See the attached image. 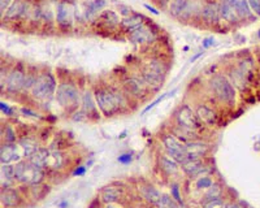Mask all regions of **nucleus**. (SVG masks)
Masks as SVG:
<instances>
[{"label":"nucleus","mask_w":260,"mask_h":208,"mask_svg":"<svg viewBox=\"0 0 260 208\" xmlns=\"http://www.w3.org/2000/svg\"><path fill=\"white\" fill-rule=\"evenodd\" d=\"M15 177L22 183L38 185L43 180V172L42 168L37 167L31 162H19L15 165Z\"/></svg>","instance_id":"obj_1"},{"label":"nucleus","mask_w":260,"mask_h":208,"mask_svg":"<svg viewBox=\"0 0 260 208\" xmlns=\"http://www.w3.org/2000/svg\"><path fill=\"white\" fill-rule=\"evenodd\" d=\"M96 103L104 115L111 116L120 109L121 106V95L113 91L100 89L95 94Z\"/></svg>","instance_id":"obj_2"},{"label":"nucleus","mask_w":260,"mask_h":208,"mask_svg":"<svg viewBox=\"0 0 260 208\" xmlns=\"http://www.w3.org/2000/svg\"><path fill=\"white\" fill-rule=\"evenodd\" d=\"M211 87L215 91L217 97L220 98L223 102L228 103L232 106L235 102V90L226 78L221 77V76H216V77L211 81Z\"/></svg>","instance_id":"obj_3"},{"label":"nucleus","mask_w":260,"mask_h":208,"mask_svg":"<svg viewBox=\"0 0 260 208\" xmlns=\"http://www.w3.org/2000/svg\"><path fill=\"white\" fill-rule=\"evenodd\" d=\"M56 82L55 78L51 75L40 76L39 78L35 80L34 86L31 87V94L35 99H46L51 97L55 91Z\"/></svg>","instance_id":"obj_4"},{"label":"nucleus","mask_w":260,"mask_h":208,"mask_svg":"<svg viewBox=\"0 0 260 208\" xmlns=\"http://www.w3.org/2000/svg\"><path fill=\"white\" fill-rule=\"evenodd\" d=\"M56 98L61 106H73L77 103L80 95H78V90L73 85L61 84L57 87Z\"/></svg>","instance_id":"obj_5"},{"label":"nucleus","mask_w":260,"mask_h":208,"mask_svg":"<svg viewBox=\"0 0 260 208\" xmlns=\"http://www.w3.org/2000/svg\"><path fill=\"white\" fill-rule=\"evenodd\" d=\"M177 120H178L180 126H182L183 129H187V130H194L199 126L197 116L192 113V111L187 106L181 107L178 113H177Z\"/></svg>","instance_id":"obj_6"},{"label":"nucleus","mask_w":260,"mask_h":208,"mask_svg":"<svg viewBox=\"0 0 260 208\" xmlns=\"http://www.w3.org/2000/svg\"><path fill=\"white\" fill-rule=\"evenodd\" d=\"M182 169L186 174H189L191 177H197L199 174L208 172V168L205 167V164H203L201 159L189 160L187 163L182 164Z\"/></svg>","instance_id":"obj_7"},{"label":"nucleus","mask_w":260,"mask_h":208,"mask_svg":"<svg viewBox=\"0 0 260 208\" xmlns=\"http://www.w3.org/2000/svg\"><path fill=\"white\" fill-rule=\"evenodd\" d=\"M185 151L190 160H194V159H201V156L205 155L208 151V146L201 142H191L185 145Z\"/></svg>","instance_id":"obj_8"},{"label":"nucleus","mask_w":260,"mask_h":208,"mask_svg":"<svg viewBox=\"0 0 260 208\" xmlns=\"http://www.w3.org/2000/svg\"><path fill=\"white\" fill-rule=\"evenodd\" d=\"M25 76L20 71H13L7 80V87L10 91H19L25 85Z\"/></svg>","instance_id":"obj_9"},{"label":"nucleus","mask_w":260,"mask_h":208,"mask_svg":"<svg viewBox=\"0 0 260 208\" xmlns=\"http://www.w3.org/2000/svg\"><path fill=\"white\" fill-rule=\"evenodd\" d=\"M0 160L2 164H10V163L19 160V154H17V149L15 145L8 143V145H3L2 150H0Z\"/></svg>","instance_id":"obj_10"},{"label":"nucleus","mask_w":260,"mask_h":208,"mask_svg":"<svg viewBox=\"0 0 260 208\" xmlns=\"http://www.w3.org/2000/svg\"><path fill=\"white\" fill-rule=\"evenodd\" d=\"M26 11V3L24 0H16L11 4V7L8 8V11L6 12V19H16V17H20V16L24 15V12Z\"/></svg>","instance_id":"obj_11"},{"label":"nucleus","mask_w":260,"mask_h":208,"mask_svg":"<svg viewBox=\"0 0 260 208\" xmlns=\"http://www.w3.org/2000/svg\"><path fill=\"white\" fill-rule=\"evenodd\" d=\"M50 151L47 149H38L33 155L29 158V162H31L34 165L39 168L47 167V160H48Z\"/></svg>","instance_id":"obj_12"},{"label":"nucleus","mask_w":260,"mask_h":208,"mask_svg":"<svg viewBox=\"0 0 260 208\" xmlns=\"http://www.w3.org/2000/svg\"><path fill=\"white\" fill-rule=\"evenodd\" d=\"M56 20L57 24L61 26H67L71 21V8L67 3H59L57 12H56Z\"/></svg>","instance_id":"obj_13"},{"label":"nucleus","mask_w":260,"mask_h":208,"mask_svg":"<svg viewBox=\"0 0 260 208\" xmlns=\"http://www.w3.org/2000/svg\"><path fill=\"white\" fill-rule=\"evenodd\" d=\"M130 39L136 43H145V42H151L152 39V33L151 30H149L145 26H141L140 29H137L136 31H133L130 34Z\"/></svg>","instance_id":"obj_14"},{"label":"nucleus","mask_w":260,"mask_h":208,"mask_svg":"<svg viewBox=\"0 0 260 208\" xmlns=\"http://www.w3.org/2000/svg\"><path fill=\"white\" fill-rule=\"evenodd\" d=\"M219 15H220L219 7L214 3L207 4V6L203 7V10H202V17H203L207 22H216L217 20H219Z\"/></svg>","instance_id":"obj_15"},{"label":"nucleus","mask_w":260,"mask_h":208,"mask_svg":"<svg viewBox=\"0 0 260 208\" xmlns=\"http://www.w3.org/2000/svg\"><path fill=\"white\" fill-rule=\"evenodd\" d=\"M20 198L13 189H3L2 190V203L7 207H15L19 204Z\"/></svg>","instance_id":"obj_16"},{"label":"nucleus","mask_w":260,"mask_h":208,"mask_svg":"<svg viewBox=\"0 0 260 208\" xmlns=\"http://www.w3.org/2000/svg\"><path fill=\"white\" fill-rule=\"evenodd\" d=\"M121 25H122V28L126 29L129 33H133V31H136L137 29H140L142 25V16L140 15H133L130 16L129 19H124L122 21H121Z\"/></svg>","instance_id":"obj_17"},{"label":"nucleus","mask_w":260,"mask_h":208,"mask_svg":"<svg viewBox=\"0 0 260 208\" xmlns=\"http://www.w3.org/2000/svg\"><path fill=\"white\" fill-rule=\"evenodd\" d=\"M141 193H142L143 198L147 200V202L152 203V204H158L161 199V194L159 193L155 187L152 186H143L141 187Z\"/></svg>","instance_id":"obj_18"},{"label":"nucleus","mask_w":260,"mask_h":208,"mask_svg":"<svg viewBox=\"0 0 260 208\" xmlns=\"http://www.w3.org/2000/svg\"><path fill=\"white\" fill-rule=\"evenodd\" d=\"M219 11H220L221 17H224V20H226V21L229 22L237 21V19L239 17L238 13L235 12L234 8L226 3H221L220 7H219Z\"/></svg>","instance_id":"obj_19"},{"label":"nucleus","mask_w":260,"mask_h":208,"mask_svg":"<svg viewBox=\"0 0 260 208\" xmlns=\"http://www.w3.org/2000/svg\"><path fill=\"white\" fill-rule=\"evenodd\" d=\"M198 117L201 118L202 121L207 125H214L216 122V113L214 111H211L210 108H207L206 106L199 107L198 108Z\"/></svg>","instance_id":"obj_20"},{"label":"nucleus","mask_w":260,"mask_h":208,"mask_svg":"<svg viewBox=\"0 0 260 208\" xmlns=\"http://www.w3.org/2000/svg\"><path fill=\"white\" fill-rule=\"evenodd\" d=\"M143 78H145V81L147 82L149 85H151V86L154 87H158L160 86V82H161V73H159V72L154 71V69L149 68L146 69L145 73H143Z\"/></svg>","instance_id":"obj_21"},{"label":"nucleus","mask_w":260,"mask_h":208,"mask_svg":"<svg viewBox=\"0 0 260 208\" xmlns=\"http://www.w3.org/2000/svg\"><path fill=\"white\" fill-rule=\"evenodd\" d=\"M164 146L167 147V151H183L185 145H181L173 135H164L163 138Z\"/></svg>","instance_id":"obj_22"},{"label":"nucleus","mask_w":260,"mask_h":208,"mask_svg":"<svg viewBox=\"0 0 260 208\" xmlns=\"http://www.w3.org/2000/svg\"><path fill=\"white\" fill-rule=\"evenodd\" d=\"M104 6H105L104 0H91L90 3L87 4L86 12H85L86 13L87 19H91L93 16H95Z\"/></svg>","instance_id":"obj_23"},{"label":"nucleus","mask_w":260,"mask_h":208,"mask_svg":"<svg viewBox=\"0 0 260 208\" xmlns=\"http://www.w3.org/2000/svg\"><path fill=\"white\" fill-rule=\"evenodd\" d=\"M62 163H64V159H62V155L59 151H50L48 160H47V167L57 169V168L61 167Z\"/></svg>","instance_id":"obj_24"},{"label":"nucleus","mask_w":260,"mask_h":208,"mask_svg":"<svg viewBox=\"0 0 260 208\" xmlns=\"http://www.w3.org/2000/svg\"><path fill=\"white\" fill-rule=\"evenodd\" d=\"M120 198V193L115 187H105L102 191V199L105 203H115Z\"/></svg>","instance_id":"obj_25"},{"label":"nucleus","mask_w":260,"mask_h":208,"mask_svg":"<svg viewBox=\"0 0 260 208\" xmlns=\"http://www.w3.org/2000/svg\"><path fill=\"white\" fill-rule=\"evenodd\" d=\"M160 164H161V169L169 174L176 173L177 169H178V165H177L176 160L167 158V156H163V158H160Z\"/></svg>","instance_id":"obj_26"},{"label":"nucleus","mask_w":260,"mask_h":208,"mask_svg":"<svg viewBox=\"0 0 260 208\" xmlns=\"http://www.w3.org/2000/svg\"><path fill=\"white\" fill-rule=\"evenodd\" d=\"M234 10H235V12L238 13L239 17H248V16H251L248 0H238L237 4H235Z\"/></svg>","instance_id":"obj_27"},{"label":"nucleus","mask_w":260,"mask_h":208,"mask_svg":"<svg viewBox=\"0 0 260 208\" xmlns=\"http://www.w3.org/2000/svg\"><path fill=\"white\" fill-rule=\"evenodd\" d=\"M2 180H6L8 182H12L16 180L15 177V167L10 164H2Z\"/></svg>","instance_id":"obj_28"},{"label":"nucleus","mask_w":260,"mask_h":208,"mask_svg":"<svg viewBox=\"0 0 260 208\" xmlns=\"http://www.w3.org/2000/svg\"><path fill=\"white\" fill-rule=\"evenodd\" d=\"M186 3H187V0H170V13L173 16H178L180 13H182Z\"/></svg>","instance_id":"obj_29"},{"label":"nucleus","mask_w":260,"mask_h":208,"mask_svg":"<svg viewBox=\"0 0 260 208\" xmlns=\"http://www.w3.org/2000/svg\"><path fill=\"white\" fill-rule=\"evenodd\" d=\"M159 208H182V205H180L177 203V200H174L173 198H170L168 195H161L160 202L158 203Z\"/></svg>","instance_id":"obj_30"},{"label":"nucleus","mask_w":260,"mask_h":208,"mask_svg":"<svg viewBox=\"0 0 260 208\" xmlns=\"http://www.w3.org/2000/svg\"><path fill=\"white\" fill-rule=\"evenodd\" d=\"M102 20L105 22V24H108L109 26H115L118 24V17L113 11H104L102 13Z\"/></svg>","instance_id":"obj_31"},{"label":"nucleus","mask_w":260,"mask_h":208,"mask_svg":"<svg viewBox=\"0 0 260 208\" xmlns=\"http://www.w3.org/2000/svg\"><path fill=\"white\" fill-rule=\"evenodd\" d=\"M22 147H24V151H25V155L28 156V158H30L33 154L35 153L38 150L37 145H35L34 141H31V140H24L21 142Z\"/></svg>","instance_id":"obj_32"},{"label":"nucleus","mask_w":260,"mask_h":208,"mask_svg":"<svg viewBox=\"0 0 260 208\" xmlns=\"http://www.w3.org/2000/svg\"><path fill=\"white\" fill-rule=\"evenodd\" d=\"M203 208H225V204L221 198H211L203 202Z\"/></svg>","instance_id":"obj_33"},{"label":"nucleus","mask_w":260,"mask_h":208,"mask_svg":"<svg viewBox=\"0 0 260 208\" xmlns=\"http://www.w3.org/2000/svg\"><path fill=\"white\" fill-rule=\"evenodd\" d=\"M82 100H84V108L87 113L95 111V104H94L93 97H91L90 93H85Z\"/></svg>","instance_id":"obj_34"},{"label":"nucleus","mask_w":260,"mask_h":208,"mask_svg":"<svg viewBox=\"0 0 260 208\" xmlns=\"http://www.w3.org/2000/svg\"><path fill=\"white\" fill-rule=\"evenodd\" d=\"M126 86L129 87V90L134 94H140L142 91V86H141V82L137 81V80H127Z\"/></svg>","instance_id":"obj_35"},{"label":"nucleus","mask_w":260,"mask_h":208,"mask_svg":"<svg viewBox=\"0 0 260 208\" xmlns=\"http://www.w3.org/2000/svg\"><path fill=\"white\" fill-rule=\"evenodd\" d=\"M212 185H214V182H212V180H211L210 177H207V176L201 177L197 181V187H198V189H210Z\"/></svg>","instance_id":"obj_36"},{"label":"nucleus","mask_w":260,"mask_h":208,"mask_svg":"<svg viewBox=\"0 0 260 208\" xmlns=\"http://www.w3.org/2000/svg\"><path fill=\"white\" fill-rule=\"evenodd\" d=\"M221 194V189L219 187V185H212L208 190V193L206 194V199H211V198H220Z\"/></svg>","instance_id":"obj_37"},{"label":"nucleus","mask_w":260,"mask_h":208,"mask_svg":"<svg viewBox=\"0 0 260 208\" xmlns=\"http://www.w3.org/2000/svg\"><path fill=\"white\" fill-rule=\"evenodd\" d=\"M248 4H250V8L252 10V12L260 16V0H248Z\"/></svg>","instance_id":"obj_38"},{"label":"nucleus","mask_w":260,"mask_h":208,"mask_svg":"<svg viewBox=\"0 0 260 208\" xmlns=\"http://www.w3.org/2000/svg\"><path fill=\"white\" fill-rule=\"evenodd\" d=\"M172 198H174V200H177L178 203H182V198L180 195V191H178V186L173 185L172 186Z\"/></svg>","instance_id":"obj_39"},{"label":"nucleus","mask_w":260,"mask_h":208,"mask_svg":"<svg viewBox=\"0 0 260 208\" xmlns=\"http://www.w3.org/2000/svg\"><path fill=\"white\" fill-rule=\"evenodd\" d=\"M12 3V0H0V10H2V15L4 16V13L8 11V6Z\"/></svg>","instance_id":"obj_40"},{"label":"nucleus","mask_w":260,"mask_h":208,"mask_svg":"<svg viewBox=\"0 0 260 208\" xmlns=\"http://www.w3.org/2000/svg\"><path fill=\"white\" fill-rule=\"evenodd\" d=\"M118 162L122 163V164H129V163L132 162V156H130L129 154H125V155H121L120 158H118Z\"/></svg>","instance_id":"obj_41"},{"label":"nucleus","mask_w":260,"mask_h":208,"mask_svg":"<svg viewBox=\"0 0 260 208\" xmlns=\"http://www.w3.org/2000/svg\"><path fill=\"white\" fill-rule=\"evenodd\" d=\"M165 97H167V95H163V97H161V98H158V99H156L155 102H154V103H151V104H150L149 107H146V108H145V111H143V113H146V112H149L150 109H151V108H154V107H155L156 104H158V103H160L161 100L164 99Z\"/></svg>","instance_id":"obj_42"},{"label":"nucleus","mask_w":260,"mask_h":208,"mask_svg":"<svg viewBox=\"0 0 260 208\" xmlns=\"http://www.w3.org/2000/svg\"><path fill=\"white\" fill-rule=\"evenodd\" d=\"M0 108H2V112H3V113H6V115H11V113H12V109L7 106L4 102L0 103Z\"/></svg>","instance_id":"obj_43"},{"label":"nucleus","mask_w":260,"mask_h":208,"mask_svg":"<svg viewBox=\"0 0 260 208\" xmlns=\"http://www.w3.org/2000/svg\"><path fill=\"white\" fill-rule=\"evenodd\" d=\"M214 38H206L205 41H203V47L205 48H208V47L214 46Z\"/></svg>","instance_id":"obj_44"},{"label":"nucleus","mask_w":260,"mask_h":208,"mask_svg":"<svg viewBox=\"0 0 260 208\" xmlns=\"http://www.w3.org/2000/svg\"><path fill=\"white\" fill-rule=\"evenodd\" d=\"M85 172H86V168L80 167V168H77L75 172H73V176H82V174H85Z\"/></svg>","instance_id":"obj_45"},{"label":"nucleus","mask_w":260,"mask_h":208,"mask_svg":"<svg viewBox=\"0 0 260 208\" xmlns=\"http://www.w3.org/2000/svg\"><path fill=\"white\" fill-rule=\"evenodd\" d=\"M145 8H146V10H149L150 12L154 13V15H159V11H156L155 8H154V7L149 6V4H145Z\"/></svg>","instance_id":"obj_46"},{"label":"nucleus","mask_w":260,"mask_h":208,"mask_svg":"<svg viewBox=\"0 0 260 208\" xmlns=\"http://www.w3.org/2000/svg\"><path fill=\"white\" fill-rule=\"evenodd\" d=\"M22 112H24V113H28L29 116H33V117H37V113H34V112H31V111H29V109H26V108H24L22 109Z\"/></svg>","instance_id":"obj_47"},{"label":"nucleus","mask_w":260,"mask_h":208,"mask_svg":"<svg viewBox=\"0 0 260 208\" xmlns=\"http://www.w3.org/2000/svg\"><path fill=\"white\" fill-rule=\"evenodd\" d=\"M225 208H241L238 204H235V203H228L225 204Z\"/></svg>","instance_id":"obj_48"},{"label":"nucleus","mask_w":260,"mask_h":208,"mask_svg":"<svg viewBox=\"0 0 260 208\" xmlns=\"http://www.w3.org/2000/svg\"><path fill=\"white\" fill-rule=\"evenodd\" d=\"M202 55H203V52L198 53V55H195V56H194V57H192V59H191V62H192V61H195V60L198 59V57H201V56H202Z\"/></svg>","instance_id":"obj_49"},{"label":"nucleus","mask_w":260,"mask_h":208,"mask_svg":"<svg viewBox=\"0 0 260 208\" xmlns=\"http://www.w3.org/2000/svg\"><path fill=\"white\" fill-rule=\"evenodd\" d=\"M67 205H68V203H67V202H62L61 204L59 205V207H60V208H65V207H67Z\"/></svg>","instance_id":"obj_50"},{"label":"nucleus","mask_w":260,"mask_h":208,"mask_svg":"<svg viewBox=\"0 0 260 208\" xmlns=\"http://www.w3.org/2000/svg\"><path fill=\"white\" fill-rule=\"evenodd\" d=\"M105 208H117V207H113V205H112V204H111V203H109V204H108V205H107V207H105Z\"/></svg>","instance_id":"obj_51"},{"label":"nucleus","mask_w":260,"mask_h":208,"mask_svg":"<svg viewBox=\"0 0 260 208\" xmlns=\"http://www.w3.org/2000/svg\"><path fill=\"white\" fill-rule=\"evenodd\" d=\"M257 35H259V38H260V30H259V33H257Z\"/></svg>","instance_id":"obj_52"}]
</instances>
